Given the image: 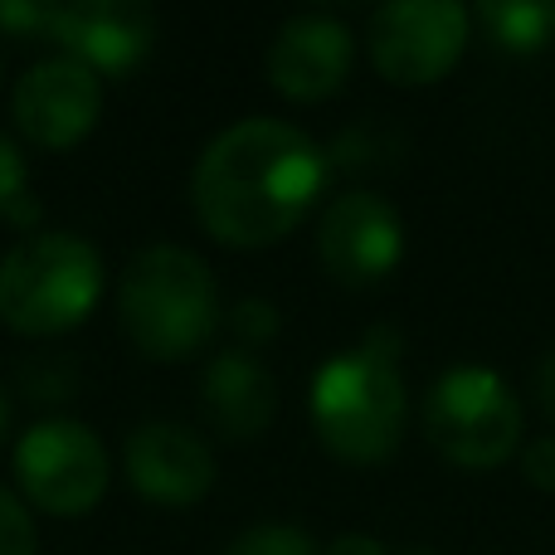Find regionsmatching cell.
Segmentation results:
<instances>
[{
  "instance_id": "cell-1",
  "label": "cell",
  "mask_w": 555,
  "mask_h": 555,
  "mask_svg": "<svg viewBox=\"0 0 555 555\" xmlns=\"http://www.w3.org/2000/svg\"><path fill=\"white\" fill-rule=\"evenodd\" d=\"M326 185V152L293 122L249 117L201 152L191 205L205 234L230 249H263L302 224Z\"/></svg>"
},
{
  "instance_id": "cell-2",
  "label": "cell",
  "mask_w": 555,
  "mask_h": 555,
  "mask_svg": "<svg viewBox=\"0 0 555 555\" xmlns=\"http://www.w3.org/2000/svg\"><path fill=\"white\" fill-rule=\"evenodd\" d=\"M317 439L341 463H380L404 434L400 336L390 326L365 332L361 346L332 356L312 380Z\"/></svg>"
},
{
  "instance_id": "cell-3",
  "label": "cell",
  "mask_w": 555,
  "mask_h": 555,
  "mask_svg": "<svg viewBox=\"0 0 555 555\" xmlns=\"http://www.w3.org/2000/svg\"><path fill=\"white\" fill-rule=\"evenodd\" d=\"M117 312L132 346L152 361H191L220 326V287L201 254L152 244L122 269Z\"/></svg>"
},
{
  "instance_id": "cell-4",
  "label": "cell",
  "mask_w": 555,
  "mask_h": 555,
  "mask_svg": "<svg viewBox=\"0 0 555 555\" xmlns=\"http://www.w3.org/2000/svg\"><path fill=\"white\" fill-rule=\"evenodd\" d=\"M103 297V259L64 230L25 234L0 259V322L20 336H59L88 322Z\"/></svg>"
},
{
  "instance_id": "cell-5",
  "label": "cell",
  "mask_w": 555,
  "mask_h": 555,
  "mask_svg": "<svg viewBox=\"0 0 555 555\" xmlns=\"http://www.w3.org/2000/svg\"><path fill=\"white\" fill-rule=\"evenodd\" d=\"M424 434L459 468H498L521 443V400L488 365H453L429 385Z\"/></svg>"
},
{
  "instance_id": "cell-6",
  "label": "cell",
  "mask_w": 555,
  "mask_h": 555,
  "mask_svg": "<svg viewBox=\"0 0 555 555\" xmlns=\"http://www.w3.org/2000/svg\"><path fill=\"white\" fill-rule=\"evenodd\" d=\"M15 478L49 517H88L107 492V449L88 424L44 420L15 443Z\"/></svg>"
},
{
  "instance_id": "cell-7",
  "label": "cell",
  "mask_w": 555,
  "mask_h": 555,
  "mask_svg": "<svg viewBox=\"0 0 555 555\" xmlns=\"http://www.w3.org/2000/svg\"><path fill=\"white\" fill-rule=\"evenodd\" d=\"M365 39L390 83H434L468 44V10L459 0H390L371 15Z\"/></svg>"
},
{
  "instance_id": "cell-8",
  "label": "cell",
  "mask_w": 555,
  "mask_h": 555,
  "mask_svg": "<svg viewBox=\"0 0 555 555\" xmlns=\"http://www.w3.org/2000/svg\"><path fill=\"white\" fill-rule=\"evenodd\" d=\"M317 254L336 283H380L404 254V224L385 195L346 191L326 205L322 224H317Z\"/></svg>"
},
{
  "instance_id": "cell-9",
  "label": "cell",
  "mask_w": 555,
  "mask_h": 555,
  "mask_svg": "<svg viewBox=\"0 0 555 555\" xmlns=\"http://www.w3.org/2000/svg\"><path fill=\"white\" fill-rule=\"evenodd\" d=\"M103 78L78 59H44L15 83V127L44 152H68L98 127Z\"/></svg>"
},
{
  "instance_id": "cell-10",
  "label": "cell",
  "mask_w": 555,
  "mask_h": 555,
  "mask_svg": "<svg viewBox=\"0 0 555 555\" xmlns=\"http://www.w3.org/2000/svg\"><path fill=\"white\" fill-rule=\"evenodd\" d=\"M49 39L93 74H127L156 44V15L132 0H74V5H54Z\"/></svg>"
},
{
  "instance_id": "cell-11",
  "label": "cell",
  "mask_w": 555,
  "mask_h": 555,
  "mask_svg": "<svg viewBox=\"0 0 555 555\" xmlns=\"http://www.w3.org/2000/svg\"><path fill=\"white\" fill-rule=\"evenodd\" d=\"M351 59L356 39L336 15H293L269 44V78L283 98L317 103L346 83Z\"/></svg>"
},
{
  "instance_id": "cell-12",
  "label": "cell",
  "mask_w": 555,
  "mask_h": 555,
  "mask_svg": "<svg viewBox=\"0 0 555 555\" xmlns=\"http://www.w3.org/2000/svg\"><path fill=\"white\" fill-rule=\"evenodd\" d=\"M127 478L156 507H195L215 488V459L191 429L156 420L127 439Z\"/></svg>"
},
{
  "instance_id": "cell-13",
  "label": "cell",
  "mask_w": 555,
  "mask_h": 555,
  "mask_svg": "<svg viewBox=\"0 0 555 555\" xmlns=\"http://www.w3.org/2000/svg\"><path fill=\"white\" fill-rule=\"evenodd\" d=\"M205 410L230 439H254L278 414V385L249 351H220L205 371Z\"/></svg>"
},
{
  "instance_id": "cell-14",
  "label": "cell",
  "mask_w": 555,
  "mask_h": 555,
  "mask_svg": "<svg viewBox=\"0 0 555 555\" xmlns=\"http://www.w3.org/2000/svg\"><path fill=\"white\" fill-rule=\"evenodd\" d=\"M478 20L502 49H541L555 39V0H482Z\"/></svg>"
},
{
  "instance_id": "cell-15",
  "label": "cell",
  "mask_w": 555,
  "mask_h": 555,
  "mask_svg": "<svg viewBox=\"0 0 555 555\" xmlns=\"http://www.w3.org/2000/svg\"><path fill=\"white\" fill-rule=\"evenodd\" d=\"M224 555H317V546L307 531L273 521V527H249L244 537H234Z\"/></svg>"
},
{
  "instance_id": "cell-16",
  "label": "cell",
  "mask_w": 555,
  "mask_h": 555,
  "mask_svg": "<svg viewBox=\"0 0 555 555\" xmlns=\"http://www.w3.org/2000/svg\"><path fill=\"white\" fill-rule=\"evenodd\" d=\"M39 537H35V517L25 512V502L15 492L0 488V555H35Z\"/></svg>"
},
{
  "instance_id": "cell-17",
  "label": "cell",
  "mask_w": 555,
  "mask_h": 555,
  "mask_svg": "<svg viewBox=\"0 0 555 555\" xmlns=\"http://www.w3.org/2000/svg\"><path fill=\"white\" fill-rule=\"evenodd\" d=\"M230 326L244 346H259V341H269V336H278V307L263 302V297H244V302H234Z\"/></svg>"
},
{
  "instance_id": "cell-18",
  "label": "cell",
  "mask_w": 555,
  "mask_h": 555,
  "mask_svg": "<svg viewBox=\"0 0 555 555\" xmlns=\"http://www.w3.org/2000/svg\"><path fill=\"white\" fill-rule=\"evenodd\" d=\"M49 25H54V5L44 0H25V5H0V29H10L15 39H49Z\"/></svg>"
},
{
  "instance_id": "cell-19",
  "label": "cell",
  "mask_w": 555,
  "mask_h": 555,
  "mask_svg": "<svg viewBox=\"0 0 555 555\" xmlns=\"http://www.w3.org/2000/svg\"><path fill=\"white\" fill-rule=\"evenodd\" d=\"M20 201H25V156L0 132V215H10Z\"/></svg>"
},
{
  "instance_id": "cell-20",
  "label": "cell",
  "mask_w": 555,
  "mask_h": 555,
  "mask_svg": "<svg viewBox=\"0 0 555 555\" xmlns=\"http://www.w3.org/2000/svg\"><path fill=\"white\" fill-rule=\"evenodd\" d=\"M521 468H527V478L537 482V488H555V434H541V439L527 443Z\"/></svg>"
},
{
  "instance_id": "cell-21",
  "label": "cell",
  "mask_w": 555,
  "mask_h": 555,
  "mask_svg": "<svg viewBox=\"0 0 555 555\" xmlns=\"http://www.w3.org/2000/svg\"><path fill=\"white\" fill-rule=\"evenodd\" d=\"M537 400H541V410H546V420L555 424V346L537 365Z\"/></svg>"
},
{
  "instance_id": "cell-22",
  "label": "cell",
  "mask_w": 555,
  "mask_h": 555,
  "mask_svg": "<svg viewBox=\"0 0 555 555\" xmlns=\"http://www.w3.org/2000/svg\"><path fill=\"white\" fill-rule=\"evenodd\" d=\"M326 555H385V546L375 537H365V531H346V537H336Z\"/></svg>"
},
{
  "instance_id": "cell-23",
  "label": "cell",
  "mask_w": 555,
  "mask_h": 555,
  "mask_svg": "<svg viewBox=\"0 0 555 555\" xmlns=\"http://www.w3.org/2000/svg\"><path fill=\"white\" fill-rule=\"evenodd\" d=\"M5 429H10V404H5V390H0V439H5Z\"/></svg>"
},
{
  "instance_id": "cell-24",
  "label": "cell",
  "mask_w": 555,
  "mask_h": 555,
  "mask_svg": "<svg viewBox=\"0 0 555 555\" xmlns=\"http://www.w3.org/2000/svg\"><path fill=\"white\" fill-rule=\"evenodd\" d=\"M404 555H434V551H404Z\"/></svg>"
}]
</instances>
